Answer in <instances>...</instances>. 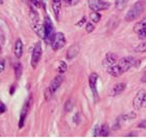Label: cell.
<instances>
[{
	"instance_id": "obj_17",
	"label": "cell",
	"mask_w": 146,
	"mask_h": 138,
	"mask_svg": "<svg viewBox=\"0 0 146 138\" xmlns=\"http://www.w3.org/2000/svg\"><path fill=\"white\" fill-rule=\"evenodd\" d=\"M30 19H31L32 27L40 23L39 22V16H38V13H37L36 11H34L33 7L30 8Z\"/></svg>"
},
{
	"instance_id": "obj_3",
	"label": "cell",
	"mask_w": 146,
	"mask_h": 138,
	"mask_svg": "<svg viewBox=\"0 0 146 138\" xmlns=\"http://www.w3.org/2000/svg\"><path fill=\"white\" fill-rule=\"evenodd\" d=\"M42 56V47L41 42L38 41L35 43L32 52V58H31V65L33 68H36V66L38 65V63L40 61V58Z\"/></svg>"
},
{
	"instance_id": "obj_23",
	"label": "cell",
	"mask_w": 146,
	"mask_h": 138,
	"mask_svg": "<svg viewBox=\"0 0 146 138\" xmlns=\"http://www.w3.org/2000/svg\"><path fill=\"white\" fill-rule=\"evenodd\" d=\"M136 53H145L146 52V42H142V43L138 44V47H135Z\"/></svg>"
},
{
	"instance_id": "obj_20",
	"label": "cell",
	"mask_w": 146,
	"mask_h": 138,
	"mask_svg": "<svg viewBox=\"0 0 146 138\" xmlns=\"http://www.w3.org/2000/svg\"><path fill=\"white\" fill-rule=\"evenodd\" d=\"M23 73V66L21 63H16L15 64V75H16L17 79H20Z\"/></svg>"
},
{
	"instance_id": "obj_1",
	"label": "cell",
	"mask_w": 146,
	"mask_h": 138,
	"mask_svg": "<svg viewBox=\"0 0 146 138\" xmlns=\"http://www.w3.org/2000/svg\"><path fill=\"white\" fill-rule=\"evenodd\" d=\"M144 7H145V2L142 1V0H139L134 4L132 7L129 9V11L125 15V21L128 22H132L134 20H137V19L140 17V15L143 13Z\"/></svg>"
},
{
	"instance_id": "obj_10",
	"label": "cell",
	"mask_w": 146,
	"mask_h": 138,
	"mask_svg": "<svg viewBox=\"0 0 146 138\" xmlns=\"http://www.w3.org/2000/svg\"><path fill=\"white\" fill-rule=\"evenodd\" d=\"M125 88H127V85H125V83H116V85H115V86L112 88V90L110 91L109 95H110V96H112V97L117 96V95H120L125 90Z\"/></svg>"
},
{
	"instance_id": "obj_39",
	"label": "cell",
	"mask_w": 146,
	"mask_h": 138,
	"mask_svg": "<svg viewBox=\"0 0 146 138\" xmlns=\"http://www.w3.org/2000/svg\"><path fill=\"white\" fill-rule=\"evenodd\" d=\"M65 1L68 3V4H72L73 3V0H65Z\"/></svg>"
},
{
	"instance_id": "obj_30",
	"label": "cell",
	"mask_w": 146,
	"mask_h": 138,
	"mask_svg": "<svg viewBox=\"0 0 146 138\" xmlns=\"http://www.w3.org/2000/svg\"><path fill=\"white\" fill-rule=\"evenodd\" d=\"M86 22V17H84V18L81 19L80 21L78 22V23H76V26H77V27H82V25H84Z\"/></svg>"
},
{
	"instance_id": "obj_19",
	"label": "cell",
	"mask_w": 146,
	"mask_h": 138,
	"mask_svg": "<svg viewBox=\"0 0 146 138\" xmlns=\"http://www.w3.org/2000/svg\"><path fill=\"white\" fill-rule=\"evenodd\" d=\"M109 132H110V129H109V127L106 125V124L102 125L101 127L99 128V136L107 137V136H109Z\"/></svg>"
},
{
	"instance_id": "obj_6",
	"label": "cell",
	"mask_w": 146,
	"mask_h": 138,
	"mask_svg": "<svg viewBox=\"0 0 146 138\" xmlns=\"http://www.w3.org/2000/svg\"><path fill=\"white\" fill-rule=\"evenodd\" d=\"M119 67L121 68L123 72H127V71L130 69L132 66L135 65V59L133 57H127V58H123L120 59L117 63Z\"/></svg>"
},
{
	"instance_id": "obj_29",
	"label": "cell",
	"mask_w": 146,
	"mask_h": 138,
	"mask_svg": "<svg viewBox=\"0 0 146 138\" xmlns=\"http://www.w3.org/2000/svg\"><path fill=\"white\" fill-rule=\"evenodd\" d=\"M138 35H139V38L140 39L146 38V28H144L143 30H141V31L138 33Z\"/></svg>"
},
{
	"instance_id": "obj_22",
	"label": "cell",
	"mask_w": 146,
	"mask_h": 138,
	"mask_svg": "<svg viewBox=\"0 0 146 138\" xmlns=\"http://www.w3.org/2000/svg\"><path fill=\"white\" fill-rule=\"evenodd\" d=\"M90 19H91L92 22L98 23V22L101 20V15H100L99 13H97V11H93V13L90 15Z\"/></svg>"
},
{
	"instance_id": "obj_37",
	"label": "cell",
	"mask_w": 146,
	"mask_h": 138,
	"mask_svg": "<svg viewBox=\"0 0 146 138\" xmlns=\"http://www.w3.org/2000/svg\"><path fill=\"white\" fill-rule=\"evenodd\" d=\"M127 136H128V137H134V136H135V137H136V136H137V134H136V133H130V134H128Z\"/></svg>"
},
{
	"instance_id": "obj_24",
	"label": "cell",
	"mask_w": 146,
	"mask_h": 138,
	"mask_svg": "<svg viewBox=\"0 0 146 138\" xmlns=\"http://www.w3.org/2000/svg\"><path fill=\"white\" fill-rule=\"evenodd\" d=\"M59 72L62 74V73H64V72H66V70H67V64H66L64 61H61L60 62V64H59Z\"/></svg>"
},
{
	"instance_id": "obj_11",
	"label": "cell",
	"mask_w": 146,
	"mask_h": 138,
	"mask_svg": "<svg viewBox=\"0 0 146 138\" xmlns=\"http://www.w3.org/2000/svg\"><path fill=\"white\" fill-rule=\"evenodd\" d=\"M118 57L117 55H115L113 53H108L105 57V60H104V64L107 66V67H109V66H112L115 65L116 63L118 62Z\"/></svg>"
},
{
	"instance_id": "obj_8",
	"label": "cell",
	"mask_w": 146,
	"mask_h": 138,
	"mask_svg": "<svg viewBox=\"0 0 146 138\" xmlns=\"http://www.w3.org/2000/svg\"><path fill=\"white\" fill-rule=\"evenodd\" d=\"M98 74L97 73H92L89 77V83H90V88H91L93 95L95 97L98 96V90H97V81H98Z\"/></svg>"
},
{
	"instance_id": "obj_31",
	"label": "cell",
	"mask_w": 146,
	"mask_h": 138,
	"mask_svg": "<svg viewBox=\"0 0 146 138\" xmlns=\"http://www.w3.org/2000/svg\"><path fill=\"white\" fill-rule=\"evenodd\" d=\"M5 111H6L5 104H4L3 102H0V112H1V113H3V112H5Z\"/></svg>"
},
{
	"instance_id": "obj_14",
	"label": "cell",
	"mask_w": 146,
	"mask_h": 138,
	"mask_svg": "<svg viewBox=\"0 0 146 138\" xmlns=\"http://www.w3.org/2000/svg\"><path fill=\"white\" fill-rule=\"evenodd\" d=\"M63 81H64V77H63L61 74H60V75L56 76V77L52 79V81L50 83V90L52 91V93H55L58 89L60 88V86L62 85Z\"/></svg>"
},
{
	"instance_id": "obj_36",
	"label": "cell",
	"mask_w": 146,
	"mask_h": 138,
	"mask_svg": "<svg viewBox=\"0 0 146 138\" xmlns=\"http://www.w3.org/2000/svg\"><path fill=\"white\" fill-rule=\"evenodd\" d=\"M141 81H142V83H146V69H145V71H144L143 76L141 78Z\"/></svg>"
},
{
	"instance_id": "obj_27",
	"label": "cell",
	"mask_w": 146,
	"mask_h": 138,
	"mask_svg": "<svg viewBox=\"0 0 146 138\" xmlns=\"http://www.w3.org/2000/svg\"><path fill=\"white\" fill-rule=\"evenodd\" d=\"M135 117H136L135 112H130V113H128V115H123L121 119H123V121H127V120H133V119H135Z\"/></svg>"
},
{
	"instance_id": "obj_15",
	"label": "cell",
	"mask_w": 146,
	"mask_h": 138,
	"mask_svg": "<svg viewBox=\"0 0 146 138\" xmlns=\"http://www.w3.org/2000/svg\"><path fill=\"white\" fill-rule=\"evenodd\" d=\"M23 52H24L23 41L19 38V39H17L16 44H15V56H16V58L20 59V58L23 56Z\"/></svg>"
},
{
	"instance_id": "obj_5",
	"label": "cell",
	"mask_w": 146,
	"mask_h": 138,
	"mask_svg": "<svg viewBox=\"0 0 146 138\" xmlns=\"http://www.w3.org/2000/svg\"><path fill=\"white\" fill-rule=\"evenodd\" d=\"M110 4L104 0H89V7L93 11H105L109 8Z\"/></svg>"
},
{
	"instance_id": "obj_9",
	"label": "cell",
	"mask_w": 146,
	"mask_h": 138,
	"mask_svg": "<svg viewBox=\"0 0 146 138\" xmlns=\"http://www.w3.org/2000/svg\"><path fill=\"white\" fill-rule=\"evenodd\" d=\"M144 94H145V92L143 90H141V91L138 92V94L136 95V97L134 98V101H133V107L135 110H139L141 107V104H142V100H143V97Z\"/></svg>"
},
{
	"instance_id": "obj_16",
	"label": "cell",
	"mask_w": 146,
	"mask_h": 138,
	"mask_svg": "<svg viewBox=\"0 0 146 138\" xmlns=\"http://www.w3.org/2000/svg\"><path fill=\"white\" fill-rule=\"evenodd\" d=\"M52 11L55 13L56 19L59 20V18H60V13H61V7H62L61 0H52Z\"/></svg>"
},
{
	"instance_id": "obj_18",
	"label": "cell",
	"mask_w": 146,
	"mask_h": 138,
	"mask_svg": "<svg viewBox=\"0 0 146 138\" xmlns=\"http://www.w3.org/2000/svg\"><path fill=\"white\" fill-rule=\"evenodd\" d=\"M144 28H146V17L143 18L142 21L138 22V23L136 24L135 27H134V31H135L136 33H139V32H140L141 30H143Z\"/></svg>"
},
{
	"instance_id": "obj_34",
	"label": "cell",
	"mask_w": 146,
	"mask_h": 138,
	"mask_svg": "<svg viewBox=\"0 0 146 138\" xmlns=\"http://www.w3.org/2000/svg\"><path fill=\"white\" fill-rule=\"evenodd\" d=\"M141 107H146V93L144 94L143 100H142V104H141Z\"/></svg>"
},
{
	"instance_id": "obj_28",
	"label": "cell",
	"mask_w": 146,
	"mask_h": 138,
	"mask_svg": "<svg viewBox=\"0 0 146 138\" xmlns=\"http://www.w3.org/2000/svg\"><path fill=\"white\" fill-rule=\"evenodd\" d=\"M94 30H95V26L92 23H88L86 25V31L88 32V33H92Z\"/></svg>"
},
{
	"instance_id": "obj_21",
	"label": "cell",
	"mask_w": 146,
	"mask_h": 138,
	"mask_svg": "<svg viewBox=\"0 0 146 138\" xmlns=\"http://www.w3.org/2000/svg\"><path fill=\"white\" fill-rule=\"evenodd\" d=\"M129 2V0H115V8L118 11H123L127 6V3Z\"/></svg>"
},
{
	"instance_id": "obj_25",
	"label": "cell",
	"mask_w": 146,
	"mask_h": 138,
	"mask_svg": "<svg viewBox=\"0 0 146 138\" xmlns=\"http://www.w3.org/2000/svg\"><path fill=\"white\" fill-rule=\"evenodd\" d=\"M52 94H54V93H52V91L50 90V87L45 89V91H44V99H45V101H48V100L50 99V97H52Z\"/></svg>"
},
{
	"instance_id": "obj_33",
	"label": "cell",
	"mask_w": 146,
	"mask_h": 138,
	"mask_svg": "<svg viewBox=\"0 0 146 138\" xmlns=\"http://www.w3.org/2000/svg\"><path fill=\"white\" fill-rule=\"evenodd\" d=\"M30 1H31V3L32 4H33L34 6H35V7H39L40 6V4H39V1H38V0H30Z\"/></svg>"
},
{
	"instance_id": "obj_7",
	"label": "cell",
	"mask_w": 146,
	"mask_h": 138,
	"mask_svg": "<svg viewBox=\"0 0 146 138\" xmlns=\"http://www.w3.org/2000/svg\"><path fill=\"white\" fill-rule=\"evenodd\" d=\"M31 101H32V98L30 97L29 101H27L26 103H25V105L23 106V108H22L21 115H20V121H19V128H20V129H22V128L24 127V124H25V120H26L27 113H28L29 108H30V105H31Z\"/></svg>"
},
{
	"instance_id": "obj_2",
	"label": "cell",
	"mask_w": 146,
	"mask_h": 138,
	"mask_svg": "<svg viewBox=\"0 0 146 138\" xmlns=\"http://www.w3.org/2000/svg\"><path fill=\"white\" fill-rule=\"evenodd\" d=\"M44 32H45V37L44 40L47 43H52V38L55 36V28H54V24H52V20L48 16L45 17L44 19Z\"/></svg>"
},
{
	"instance_id": "obj_26",
	"label": "cell",
	"mask_w": 146,
	"mask_h": 138,
	"mask_svg": "<svg viewBox=\"0 0 146 138\" xmlns=\"http://www.w3.org/2000/svg\"><path fill=\"white\" fill-rule=\"evenodd\" d=\"M73 108V102L71 100H67V102L65 103V111L66 112H70Z\"/></svg>"
},
{
	"instance_id": "obj_35",
	"label": "cell",
	"mask_w": 146,
	"mask_h": 138,
	"mask_svg": "<svg viewBox=\"0 0 146 138\" xmlns=\"http://www.w3.org/2000/svg\"><path fill=\"white\" fill-rule=\"evenodd\" d=\"M139 128H146V121H144V122H141L140 124L138 125Z\"/></svg>"
},
{
	"instance_id": "obj_12",
	"label": "cell",
	"mask_w": 146,
	"mask_h": 138,
	"mask_svg": "<svg viewBox=\"0 0 146 138\" xmlns=\"http://www.w3.org/2000/svg\"><path fill=\"white\" fill-rule=\"evenodd\" d=\"M78 53H79V45L74 43L68 49L66 57H67V59H69V60H72V59H74L76 56L78 55Z\"/></svg>"
},
{
	"instance_id": "obj_4",
	"label": "cell",
	"mask_w": 146,
	"mask_h": 138,
	"mask_svg": "<svg viewBox=\"0 0 146 138\" xmlns=\"http://www.w3.org/2000/svg\"><path fill=\"white\" fill-rule=\"evenodd\" d=\"M52 47L54 51H58L62 49L64 45L66 44V38H65V35L64 33L62 32H57L55 34V36L52 38Z\"/></svg>"
},
{
	"instance_id": "obj_13",
	"label": "cell",
	"mask_w": 146,
	"mask_h": 138,
	"mask_svg": "<svg viewBox=\"0 0 146 138\" xmlns=\"http://www.w3.org/2000/svg\"><path fill=\"white\" fill-rule=\"evenodd\" d=\"M107 72L109 73L110 75L114 76V77H117V76L121 75V74L123 73V70H121V68L119 67L118 64H115V65L107 67Z\"/></svg>"
},
{
	"instance_id": "obj_38",
	"label": "cell",
	"mask_w": 146,
	"mask_h": 138,
	"mask_svg": "<svg viewBox=\"0 0 146 138\" xmlns=\"http://www.w3.org/2000/svg\"><path fill=\"white\" fill-rule=\"evenodd\" d=\"M9 93H11V95H13V93H15V86H13V88H11V90H9Z\"/></svg>"
},
{
	"instance_id": "obj_32",
	"label": "cell",
	"mask_w": 146,
	"mask_h": 138,
	"mask_svg": "<svg viewBox=\"0 0 146 138\" xmlns=\"http://www.w3.org/2000/svg\"><path fill=\"white\" fill-rule=\"evenodd\" d=\"M4 68H5V61L2 59V60H1V62H0V71H1V72H3Z\"/></svg>"
}]
</instances>
